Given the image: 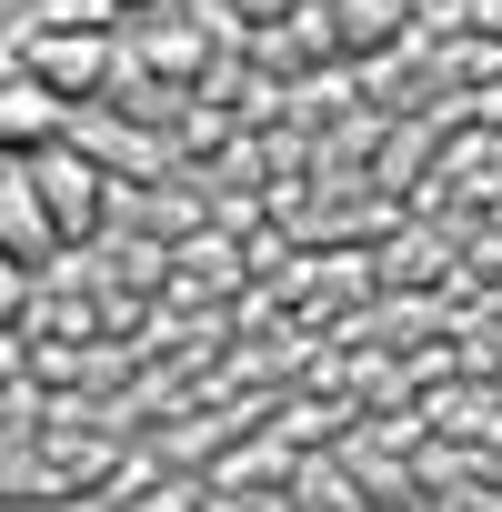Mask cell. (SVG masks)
<instances>
[{"label":"cell","mask_w":502,"mask_h":512,"mask_svg":"<svg viewBox=\"0 0 502 512\" xmlns=\"http://www.w3.org/2000/svg\"><path fill=\"white\" fill-rule=\"evenodd\" d=\"M11 161H21V171H31V191L51 201V221H61V241H81V231L101 221V171H91V151H81L71 131H61L51 151H11Z\"/></svg>","instance_id":"obj_1"},{"label":"cell","mask_w":502,"mask_h":512,"mask_svg":"<svg viewBox=\"0 0 502 512\" xmlns=\"http://www.w3.org/2000/svg\"><path fill=\"white\" fill-rule=\"evenodd\" d=\"M482 21H492V31H502V0H482Z\"/></svg>","instance_id":"obj_4"},{"label":"cell","mask_w":502,"mask_h":512,"mask_svg":"<svg viewBox=\"0 0 502 512\" xmlns=\"http://www.w3.org/2000/svg\"><path fill=\"white\" fill-rule=\"evenodd\" d=\"M21 71H41L61 101H81V91H101L111 41H101V31H51V41H31V51H21Z\"/></svg>","instance_id":"obj_2"},{"label":"cell","mask_w":502,"mask_h":512,"mask_svg":"<svg viewBox=\"0 0 502 512\" xmlns=\"http://www.w3.org/2000/svg\"><path fill=\"white\" fill-rule=\"evenodd\" d=\"M51 131H71V101L41 71H11V151H41Z\"/></svg>","instance_id":"obj_3"}]
</instances>
